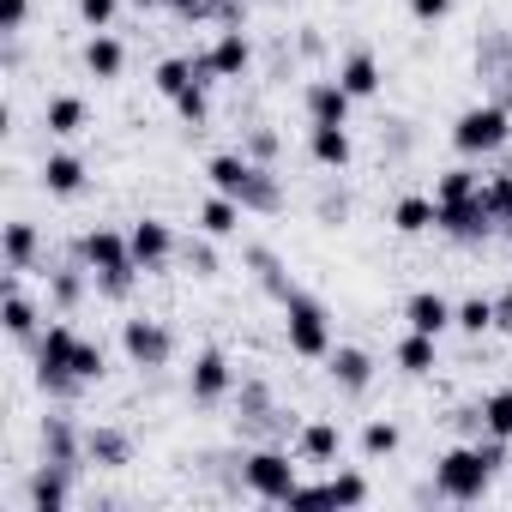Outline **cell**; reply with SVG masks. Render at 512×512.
<instances>
[{
    "label": "cell",
    "mask_w": 512,
    "mask_h": 512,
    "mask_svg": "<svg viewBox=\"0 0 512 512\" xmlns=\"http://www.w3.org/2000/svg\"><path fill=\"white\" fill-rule=\"evenodd\" d=\"M506 446H512V440H494V434L464 440V446H446V452L434 458V494H446V500H458V506L482 500L488 482H494V470L506 464Z\"/></svg>",
    "instance_id": "cell-1"
},
{
    "label": "cell",
    "mask_w": 512,
    "mask_h": 512,
    "mask_svg": "<svg viewBox=\"0 0 512 512\" xmlns=\"http://www.w3.org/2000/svg\"><path fill=\"white\" fill-rule=\"evenodd\" d=\"M205 181H211V193H229V199H241L247 211H278V205H284L278 175H272L266 163H253L247 151H217V157L205 163Z\"/></svg>",
    "instance_id": "cell-2"
},
{
    "label": "cell",
    "mask_w": 512,
    "mask_h": 512,
    "mask_svg": "<svg viewBox=\"0 0 512 512\" xmlns=\"http://www.w3.org/2000/svg\"><path fill=\"white\" fill-rule=\"evenodd\" d=\"M79 260H85V272L103 284V296H127V290H133V278H139L133 241H127L121 229H91V235L79 241Z\"/></svg>",
    "instance_id": "cell-3"
},
{
    "label": "cell",
    "mask_w": 512,
    "mask_h": 512,
    "mask_svg": "<svg viewBox=\"0 0 512 512\" xmlns=\"http://www.w3.org/2000/svg\"><path fill=\"white\" fill-rule=\"evenodd\" d=\"M284 338H290V356H302V362H326L332 356V320H326V308L308 290L284 296Z\"/></svg>",
    "instance_id": "cell-4"
},
{
    "label": "cell",
    "mask_w": 512,
    "mask_h": 512,
    "mask_svg": "<svg viewBox=\"0 0 512 512\" xmlns=\"http://www.w3.org/2000/svg\"><path fill=\"white\" fill-rule=\"evenodd\" d=\"M506 139H512V115H506L500 103H476V109H464V115L452 121V145H458L464 157H494Z\"/></svg>",
    "instance_id": "cell-5"
},
{
    "label": "cell",
    "mask_w": 512,
    "mask_h": 512,
    "mask_svg": "<svg viewBox=\"0 0 512 512\" xmlns=\"http://www.w3.org/2000/svg\"><path fill=\"white\" fill-rule=\"evenodd\" d=\"M241 482L260 494V500H272V506H290V494H296V464H290V452H278V446H260V452H247L241 458Z\"/></svg>",
    "instance_id": "cell-6"
},
{
    "label": "cell",
    "mask_w": 512,
    "mask_h": 512,
    "mask_svg": "<svg viewBox=\"0 0 512 512\" xmlns=\"http://www.w3.org/2000/svg\"><path fill=\"white\" fill-rule=\"evenodd\" d=\"M434 205H440L434 229H440V235H452V241H464V247H476V241H488V235L500 229L482 193H470V199H434Z\"/></svg>",
    "instance_id": "cell-7"
},
{
    "label": "cell",
    "mask_w": 512,
    "mask_h": 512,
    "mask_svg": "<svg viewBox=\"0 0 512 512\" xmlns=\"http://www.w3.org/2000/svg\"><path fill=\"white\" fill-rule=\"evenodd\" d=\"M247 67H253V43L241 37V25H235V31H223L205 55H193V73H199L205 85H217V79H241Z\"/></svg>",
    "instance_id": "cell-8"
},
{
    "label": "cell",
    "mask_w": 512,
    "mask_h": 512,
    "mask_svg": "<svg viewBox=\"0 0 512 512\" xmlns=\"http://www.w3.org/2000/svg\"><path fill=\"white\" fill-rule=\"evenodd\" d=\"M121 350H127L133 368H163L175 344H169V326H163V320L133 314V320H121Z\"/></svg>",
    "instance_id": "cell-9"
},
{
    "label": "cell",
    "mask_w": 512,
    "mask_h": 512,
    "mask_svg": "<svg viewBox=\"0 0 512 512\" xmlns=\"http://www.w3.org/2000/svg\"><path fill=\"white\" fill-rule=\"evenodd\" d=\"M127 241H133L139 272H163V266L175 260V235H169V223H157V217H139V223L127 229Z\"/></svg>",
    "instance_id": "cell-10"
},
{
    "label": "cell",
    "mask_w": 512,
    "mask_h": 512,
    "mask_svg": "<svg viewBox=\"0 0 512 512\" xmlns=\"http://www.w3.org/2000/svg\"><path fill=\"white\" fill-rule=\"evenodd\" d=\"M302 103H308V127H350V91L338 85V79H314L308 91H302Z\"/></svg>",
    "instance_id": "cell-11"
},
{
    "label": "cell",
    "mask_w": 512,
    "mask_h": 512,
    "mask_svg": "<svg viewBox=\"0 0 512 512\" xmlns=\"http://www.w3.org/2000/svg\"><path fill=\"white\" fill-rule=\"evenodd\" d=\"M229 386H235L229 356H223V350H199V356H193V374H187V392H193L199 404H217V398H229Z\"/></svg>",
    "instance_id": "cell-12"
},
{
    "label": "cell",
    "mask_w": 512,
    "mask_h": 512,
    "mask_svg": "<svg viewBox=\"0 0 512 512\" xmlns=\"http://www.w3.org/2000/svg\"><path fill=\"white\" fill-rule=\"evenodd\" d=\"M73 350H79V332L67 320H49L37 332V374H73Z\"/></svg>",
    "instance_id": "cell-13"
},
{
    "label": "cell",
    "mask_w": 512,
    "mask_h": 512,
    "mask_svg": "<svg viewBox=\"0 0 512 512\" xmlns=\"http://www.w3.org/2000/svg\"><path fill=\"white\" fill-rule=\"evenodd\" d=\"M452 302L440 296V290H416L410 302H404V326L410 332H428V338H440V332H452Z\"/></svg>",
    "instance_id": "cell-14"
},
{
    "label": "cell",
    "mask_w": 512,
    "mask_h": 512,
    "mask_svg": "<svg viewBox=\"0 0 512 512\" xmlns=\"http://www.w3.org/2000/svg\"><path fill=\"white\" fill-rule=\"evenodd\" d=\"M241 217H247V205H241V199H229V193H211V199L199 205V235H211V241H229V235H241Z\"/></svg>",
    "instance_id": "cell-15"
},
{
    "label": "cell",
    "mask_w": 512,
    "mask_h": 512,
    "mask_svg": "<svg viewBox=\"0 0 512 512\" xmlns=\"http://www.w3.org/2000/svg\"><path fill=\"white\" fill-rule=\"evenodd\" d=\"M326 368H332V380H338L344 392H368V380H374V356L356 350V344H332Z\"/></svg>",
    "instance_id": "cell-16"
},
{
    "label": "cell",
    "mask_w": 512,
    "mask_h": 512,
    "mask_svg": "<svg viewBox=\"0 0 512 512\" xmlns=\"http://www.w3.org/2000/svg\"><path fill=\"white\" fill-rule=\"evenodd\" d=\"M67 476H73V470L49 458V464H43V470L31 476V512H67V500H73Z\"/></svg>",
    "instance_id": "cell-17"
},
{
    "label": "cell",
    "mask_w": 512,
    "mask_h": 512,
    "mask_svg": "<svg viewBox=\"0 0 512 512\" xmlns=\"http://www.w3.org/2000/svg\"><path fill=\"white\" fill-rule=\"evenodd\" d=\"M308 157L320 169H350V157H356L350 127H308Z\"/></svg>",
    "instance_id": "cell-18"
},
{
    "label": "cell",
    "mask_w": 512,
    "mask_h": 512,
    "mask_svg": "<svg viewBox=\"0 0 512 512\" xmlns=\"http://www.w3.org/2000/svg\"><path fill=\"white\" fill-rule=\"evenodd\" d=\"M43 187H49L55 199L85 193V157H73V151H49V157H43Z\"/></svg>",
    "instance_id": "cell-19"
},
{
    "label": "cell",
    "mask_w": 512,
    "mask_h": 512,
    "mask_svg": "<svg viewBox=\"0 0 512 512\" xmlns=\"http://www.w3.org/2000/svg\"><path fill=\"white\" fill-rule=\"evenodd\" d=\"M392 362H398L410 380H422V374H434V368H440V338H428V332H404V338H398V350H392Z\"/></svg>",
    "instance_id": "cell-20"
},
{
    "label": "cell",
    "mask_w": 512,
    "mask_h": 512,
    "mask_svg": "<svg viewBox=\"0 0 512 512\" xmlns=\"http://www.w3.org/2000/svg\"><path fill=\"white\" fill-rule=\"evenodd\" d=\"M121 67H127L121 37H115V31H91V43H85V73H91V79H121Z\"/></svg>",
    "instance_id": "cell-21"
},
{
    "label": "cell",
    "mask_w": 512,
    "mask_h": 512,
    "mask_svg": "<svg viewBox=\"0 0 512 512\" xmlns=\"http://www.w3.org/2000/svg\"><path fill=\"white\" fill-rule=\"evenodd\" d=\"M85 121H91L85 97H49V103H43V127H49L55 139H79V133H85Z\"/></svg>",
    "instance_id": "cell-22"
},
{
    "label": "cell",
    "mask_w": 512,
    "mask_h": 512,
    "mask_svg": "<svg viewBox=\"0 0 512 512\" xmlns=\"http://www.w3.org/2000/svg\"><path fill=\"white\" fill-rule=\"evenodd\" d=\"M296 452H302L308 464H338V452H344L338 422H308V428L296 434Z\"/></svg>",
    "instance_id": "cell-23"
},
{
    "label": "cell",
    "mask_w": 512,
    "mask_h": 512,
    "mask_svg": "<svg viewBox=\"0 0 512 512\" xmlns=\"http://www.w3.org/2000/svg\"><path fill=\"white\" fill-rule=\"evenodd\" d=\"M338 85L362 103V97H374L380 91V61L368 55V49H356V55H344V67H338Z\"/></svg>",
    "instance_id": "cell-24"
},
{
    "label": "cell",
    "mask_w": 512,
    "mask_h": 512,
    "mask_svg": "<svg viewBox=\"0 0 512 512\" xmlns=\"http://www.w3.org/2000/svg\"><path fill=\"white\" fill-rule=\"evenodd\" d=\"M434 217H440V205H434L428 193H404V199L392 205V229H398V235H428Z\"/></svg>",
    "instance_id": "cell-25"
},
{
    "label": "cell",
    "mask_w": 512,
    "mask_h": 512,
    "mask_svg": "<svg viewBox=\"0 0 512 512\" xmlns=\"http://www.w3.org/2000/svg\"><path fill=\"white\" fill-rule=\"evenodd\" d=\"M85 452H91V464H109V470L133 464V440L121 428H85Z\"/></svg>",
    "instance_id": "cell-26"
},
{
    "label": "cell",
    "mask_w": 512,
    "mask_h": 512,
    "mask_svg": "<svg viewBox=\"0 0 512 512\" xmlns=\"http://www.w3.org/2000/svg\"><path fill=\"white\" fill-rule=\"evenodd\" d=\"M37 223H25V217H13L7 223V272H31L37 266Z\"/></svg>",
    "instance_id": "cell-27"
},
{
    "label": "cell",
    "mask_w": 512,
    "mask_h": 512,
    "mask_svg": "<svg viewBox=\"0 0 512 512\" xmlns=\"http://www.w3.org/2000/svg\"><path fill=\"white\" fill-rule=\"evenodd\" d=\"M452 332H464V338H488V332H494V296H464L458 314H452Z\"/></svg>",
    "instance_id": "cell-28"
},
{
    "label": "cell",
    "mask_w": 512,
    "mask_h": 512,
    "mask_svg": "<svg viewBox=\"0 0 512 512\" xmlns=\"http://www.w3.org/2000/svg\"><path fill=\"white\" fill-rule=\"evenodd\" d=\"M7 332L25 344V338H37V308H31V296L19 290V272L7 278Z\"/></svg>",
    "instance_id": "cell-29"
},
{
    "label": "cell",
    "mask_w": 512,
    "mask_h": 512,
    "mask_svg": "<svg viewBox=\"0 0 512 512\" xmlns=\"http://www.w3.org/2000/svg\"><path fill=\"white\" fill-rule=\"evenodd\" d=\"M193 79H199V73H193V61H187V55H169V61H157V73H151V85H157L169 103H175Z\"/></svg>",
    "instance_id": "cell-30"
},
{
    "label": "cell",
    "mask_w": 512,
    "mask_h": 512,
    "mask_svg": "<svg viewBox=\"0 0 512 512\" xmlns=\"http://www.w3.org/2000/svg\"><path fill=\"white\" fill-rule=\"evenodd\" d=\"M482 434L512 440V386H500V392H488V398H482Z\"/></svg>",
    "instance_id": "cell-31"
},
{
    "label": "cell",
    "mask_w": 512,
    "mask_h": 512,
    "mask_svg": "<svg viewBox=\"0 0 512 512\" xmlns=\"http://www.w3.org/2000/svg\"><path fill=\"white\" fill-rule=\"evenodd\" d=\"M482 199H488V211H494L500 235H512V169L488 175V181H482Z\"/></svg>",
    "instance_id": "cell-32"
},
{
    "label": "cell",
    "mask_w": 512,
    "mask_h": 512,
    "mask_svg": "<svg viewBox=\"0 0 512 512\" xmlns=\"http://www.w3.org/2000/svg\"><path fill=\"white\" fill-rule=\"evenodd\" d=\"M398 440H404V434H398V422H392V416H374V422L362 428V458H392V452H398Z\"/></svg>",
    "instance_id": "cell-33"
},
{
    "label": "cell",
    "mask_w": 512,
    "mask_h": 512,
    "mask_svg": "<svg viewBox=\"0 0 512 512\" xmlns=\"http://www.w3.org/2000/svg\"><path fill=\"white\" fill-rule=\"evenodd\" d=\"M175 115H181L187 127H205V121H211V97H205V79H193V85L175 97Z\"/></svg>",
    "instance_id": "cell-34"
},
{
    "label": "cell",
    "mask_w": 512,
    "mask_h": 512,
    "mask_svg": "<svg viewBox=\"0 0 512 512\" xmlns=\"http://www.w3.org/2000/svg\"><path fill=\"white\" fill-rule=\"evenodd\" d=\"M470 193H482V175H476V169H464V163H458V169H446V175L434 181V199H470Z\"/></svg>",
    "instance_id": "cell-35"
},
{
    "label": "cell",
    "mask_w": 512,
    "mask_h": 512,
    "mask_svg": "<svg viewBox=\"0 0 512 512\" xmlns=\"http://www.w3.org/2000/svg\"><path fill=\"white\" fill-rule=\"evenodd\" d=\"M368 494H374V488H368L362 470H338V476H332V506H362Z\"/></svg>",
    "instance_id": "cell-36"
},
{
    "label": "cell",
    "mask_w": 512,
    "mask_h": 512,
    "mask_svg": "<svg viewBox=\"0 0 512 512\" xmlns=\"http://www.w3.org/2000/svg\"><path fill=\"white\" fill-rule=\"evenodd\" d=\"M73 374L91 386V380H103L109 374V362H103V344H91V338H79V350H73Z\"/></svg>",
    "instance_id": "cell-37"
},
{
    "label": "cell",
    "mask_w": 512,
    "mask_h": 512,
    "mask_svg": "<svg viewBox=\"0 0 512 512\" xmlns=\"http://www.w3.org/2000/svg\"><path fill=\"white\" fill-rule=\"evenodd\" d=\"M49 284H55V302H61V308H73V302L85 296V278H79V266H61V272H49Z\"/></svg>",
    "instance_id": "cell-38"
},
{
    "label": "cell",
    "mask_w": 512,
    "mask_h": 512,
    "mask_svg": "<svg viewBox=\"0 0 512 512\" xmlns=\"http://www.w3.org/2000/svg\"><path fill=\"white\" fill-rule=\"evenodd\" d=\"M115 13H121V0H79V19H85L91 31H109Z\"/></svg>",
    "instance_id": "cell-39"
},
{
    "label": "cell",
    "mask_w": 512,
    "mask_h": 512,
    "mask_svg": "<svg viewBox=\"0 0 512 512\" xmlns=\"http://www.w3.org/2000/svg\"><path fill=\"white\" fill-rule=\"evenodd\" d=\"M25 19H31V0H0V31H7V37H19Z\"/></svg>",
    "instance_id": "cell-40"
},
{
    "label": "cell",
    "mask_w": 512,
    "mask_h": 512,
    "mask_svg": "<svg viewBox=\"0 0 512 512\" xmlns=\"http://www.w3.org/2000/svg\"><path fill=\"white\" fill-rule=\"evenodd\" d=\"M290 506H332V482H296Z\"/></svg>",
    "instance_id": "cell-41"
},
{
    "label": "cell",
    "mask_w": 512,
    "mask_h": 512,
    "mask_svg": "<svg viewBox=\"0 0 512 512\" xmlns=\"http://www.w3.org/2000/svg\"><path fill=\"white\" fill-rule=\"evenodd\" d=\"M205 241H211V235H205ZM205 241H187V266H193L199 278H217V253H211Z\"/></svg>",
    "instance_id": "cell-42"
},
{
    "label": "cell",
    "mask_w": 512,
    "mask_h": 512,
    "mask_svg": "<svg viewBox=\"0 0 512 512\" xmlns=\"http://www.w3.org/2000/svg\"><path fill=\"white\" fill-rule=\"evenodd\" d=\"M446 13H452V0H410V19L416 25H440Z\"/></svg>",
    "instance_id": "cell-43"
},
{
    "label": "cell",
    "mask_w": 512,
    "mask_h": 512,
    "mask_svg": "<svg viewBox=\"0 0 512 512\" xmlns=\"http://www.w3.org/2000/svg\"><path fill=\"white\" fill-rule=\"evenodd\" d=\"M247 157H253V163H272V157H278V133H266V127L247 133Z\"/></svg>",
    "instance_id": "cell-44"
},
{
    "label": "cell",
    "mask_w": 512,
    "mask_h": 512,
    "mask_svg": "<svg viewBox=\"0 0 512 512\" xmlns=\"http://www.w3.org/2000/svg\"><path fill=\"white\" fill-rule=\"evenodd\" d=\"M494 332H506V338H512V284L494 296Z\"/></svg>",
    "instance_id": "cell-45"
},
{
    "label": "cell",
    "mask_w": 512,
    "mask_h": 512,
    "mask_svg": "<svg viewBox=\"0 0 512 512\" xmlns=\"http://www.w3.org/2000/svg\"><path fill=\"white\" fill-rule=\"evenodd\" d=\"M169 7H175V13H187V19H193V13H199V0H169Z\"/></svg>",
    "instance_id": "cell-46"
}]
</instances>
